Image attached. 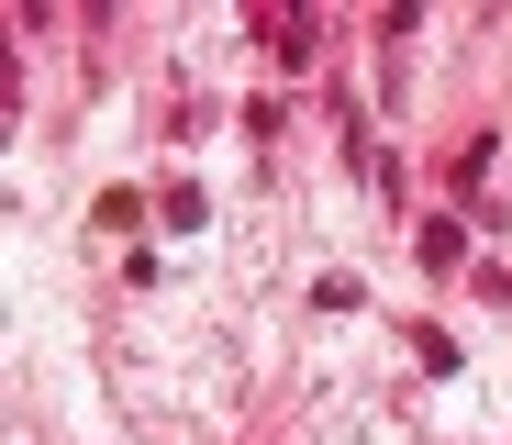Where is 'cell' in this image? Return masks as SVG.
Segmentation results:
<instances>
[]
</instances>
